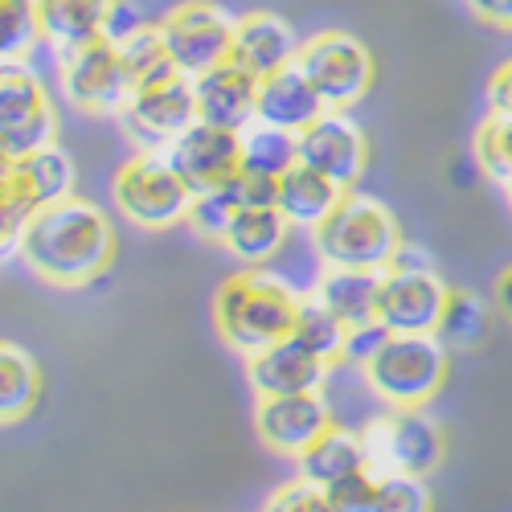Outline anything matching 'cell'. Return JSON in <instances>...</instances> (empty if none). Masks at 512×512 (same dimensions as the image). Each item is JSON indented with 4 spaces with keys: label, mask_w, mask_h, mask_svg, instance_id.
Returning a JSON list of instances; mask_svg holds the SVG:
<instances>
[{
    "label": "cell",
    "mask_w": 512,
    "mask_h": 512,
    "mask_svg": "<svg viewBox=\"0 0 512 512\" xmlns=\"http://www.w3.org/2000/svg\"><path fill=\"white\" fill-rule=\"evenodd\" d=\"M58 78H62V95L82 115H119L127 95H132V78L123 70L119 41L111 33L70 54H58Z\"/></svg>",
    "instance_id": "obj_10"
},
{
    "label": "cell",
    "mask_w": 512,
    "mask_h": 512,
    "mask_svg": "<svg viewBox=\"0 0 512 512\" xmlns=\"http://www.w3.org/2000/svg\"><path fill=\"white\" fill-rule=\"evenodd\" d=\"M259 82L263 78H254L238 62H222V66L197 74L193 78L197 119L230 127V132H242V127H250L254 115H259Z\"/></svg>",
    "instance_id": "obj_18"
},
{
    "label": "cell",
    "mask_w": 512,
    "mask_h": 512,
    "mask_svg": "<svg viewBox=\"0 0 512 512\" xmlns=\"http://www.w3.org/2000/svg\"><path fill=\"white\" fill-rule=\"evenodd\" d=\"M295 66L304 70V78L316 87L328 111H349L373 87V54L365 50L361 37L345 29H324L300 41Z\"/></svg>",
    "instance_id": "obj_7"
},
{
    "label": "cell",
    "mask_w": 512,
    "mask_h": 512,
    "mask_svg": "<svg viewBox=\"0 0 512 512\" xmlns=\"http://www.w3.org/2000/svg\"><path fill=\"white\" fill-rule=\"evenodd\" d=\"M476 164L496 185H512V119L488 115L476 127Z\"/></svg>",
    "instance_id": "obj_32"
},
{
    "label": "cell",
    "mask_w": 512,
    "mask_h": 512,
    "mask_svg": "<svg viewBox=\"0 0 512 512\" xmlns=\"http://www.w3.org/2000/svg\"><path fill=\"white\" fill-rule=\"evenodd\" d=\"M332 500V512H373V496H377V472L361 467V472L345 476L324 488Z\"/></svg>",
    "instance_id": "obj_35"
},
{
    "label": "cell",
    "mask_w": 512,
    "mask_h": 512,
    "mask_svg": "<svg viewBox=\"0 0 512 512\" xmlns=\"http://www.w3.org/2000/svg\"><path fill=\"white\" fill-rule=\"evenodd\" d=\"M291 340H300V345L312 349L320 361L340 365V361H345V345H349V328L340 324V320L316 300V295H304V308H300V320H295Z\"/></svg>",
    "instance_id": "obj_30"
},
{
    "label": "cell",
    "mask_w": 512,
    "mask_h": 512,
    "mask_svg": "<svg viewBox=\"0 0 512 512\" xmlns=\"http://www.w3.org/2000/svg\"><path fill=\"white\" fill-rule=\"evenodd\" d=\"M316 254L324 267H349V271H386L394 254L402 250V230L394 213L361 193H345L340 205L312 230Z\"/></svg>",
    "instance_id": "obj_3"
},
{
    "label": "cell",
    "mask_w": 512,
    "mask_h": 512,
    "mask_svg": "<svg viewBox=\"0 0 512 512\" xmlns=\"http://www.w3.org/2000/svg\"><path fill=\"white\" fill-rule=\"evenodd\" d=\"M238 197L234 189H213V193H197L193 205H189V226L201 234V238H213V242H222L226 226L234 222V213H238Z\"/></svg>",
    "instance_id": "obj_33"
},
{
    "label": "cell",
    "mask_w": 512,
    "mask_h": 512,
    "mask_svg": "<svg viewBox=\"0 0 512 512\" xmlns=\"http://www.w3.org/2000/svg\"><path fill=\"white\" fill-rule=\"evenodd\" d=\"M349 189H340L336 181H328L324 173H316V168L308 164H295L291 173L279 177V213L291 222V230H316L328 213L340 205V197H345Z\"/></svg>",
    "instance_id": "obj_24"
},
{
    "label": "cell",
    "mask_w": 512,
    "mask_h": 512,
    "mask_svg": "<svg viewBox=\"0 0 512 512\" xmlns=\"http://www.w3.org/2000/svg\"><path fill=\"white\" fill-rule=\"evenodd\" d=\"M230 189H234L238 205H275V201H279V181H271V177L242 173V177H238Z\"/></svg>",
    "instance_id": "obj_38"
},
{
    "label": "cell",
    "mask_w": 512,
    "mask_h": 512,
    "mask_svg": "<svg viewBox=\"0 0 512 512\" xmlns=\"http://www.w3.org/2000/svg\"><path fill=\"white\" fill-rule=\"evenodd\" d=\"M119 0H37L41 41L54 54H70L115 29Z\"/></svg>",
    "instance_id": "obj_20"
},
{
    "label": "cell",
    "mask_w": 512,
    "mask_h": 512,
    "mask_svg": "<svg viewBox=\"0 0 512 512\" xmlns=\"http://www.w3.org/2000/svg\"><path fill=\"white\" fill-rule=\"evenodd\" d=\"M324 99L316 95V87L304 78L300 66H287L271 78L259 82V123H271V127H283V132L300 136L304 127H312L320 115H324Z\"/></svg>",
    "instance_id": "obj_21"
},
{
    "label": "cell",
    "mask_w": 512,
    "mask_h": 512,
    "mask_svg": "<svg viewBox=\"0 0 512 512\" xmlns=\"http://www.w3.org/2000/svg\"><path fill=\"white\" fill-rule=\"evenodd\" d=\"M300 308H304L300 287H291L275 271L246 267L222 279L218 295H213V328L234 353L254 357L279 345V340H291Z\"/></svg>",
    "instance_id": "obj_2"
},
{
    "label": "cell",
    "mask_w": 512,
    "mask_h": 512,
    "mask_svg": "<svg viewBox=\"0 0 512 512\" xmlns=\"http://www.w3.org/2000/svg\"><path fill=\"white\" fill-rule=\"evenodd\" d=\"M164 156L173 160V168L185 177L193 197L213 193V189H230L242 177V132L197 119L181 140L168 144Z\"/></svg>",
    "instance_id": "obj_12"
},
{
    "label": "cell",
    "mask_w": 512,
    "mask_h": 512,
    "mask_svg": "<svg viewBox=\"0 0 512 512\" xmlns=\"http://www.w3.org/2000/svg\"><path fill=\"white\" fill-rule=\"evenodd\" d=\"M17 238H21V222L9 213V205L0 201V254H13L17 250Z\"/></svg>",
    "instance_id": "obj_41"
},
{
    "label": "cell",
    "mask_w": 512,
    "mask_h": 512,
    "mask_svg": "<svg viewBox=\"0 0 512 512\" xmlns=\"http://www.w3.org/2000/svg\"><path fill=\"white\" fill-rule=\"evenodd\" d=\"M9 164H13V156H9L5 148H0V181H5V173H9Z\"/></svg>",
    "instance_id": "obj_43"
},
{
    "label": "cell",
    "mask_w": 512,
    "mask_h": 512,
    "mask_svg": "<svg viewBox=\"0 0 512 512\" xmlns=\"http://www.w3.org/2000/svg\"><path fill=\"white\" fill-rule=\"evenodd\" d=\"M263 512H332V500H328V492L320 484H312V480L300 476V480H287L267 500Z\"/></svg>",
    "instance_id": "obj_36"
},
{
    "label": "cell",
    "mask_w": 512,
    "mask_h": 512,
    "mask_svg": "<svg viewBox=\"0 0 512 512\" xmlns=\"http://www.w3.org/2000/svg\"><path fill=\"white\" fill-rule=\"evenodd\" d=\"M447 283L435 275V267H386L381 271L377 291V320L390 332H435L443 304H447Z\"/></svg>",
    "instance_id": "obj_13"
},
{
    "label": "cell",
    "mask_w": 512,
    "mask_h": 512,
    "mask_svg": "<svg viewBox=\"0 0 512 512\" xmlns=\"http://www.w3.org/2000/svg\"><path fill=\"white\" fill-rule=\"evenodd\" d=\"M21 263L50 287H87L115 259V226L87 197H66L33 213L17 238Z\"/></svg>",
    "instance_id": "obj_1"
},
{
    "label": "cell",
    "mask_w": 512,
    "mask_h": 512,
    "mask_svg": "<svg viewBox=\"0 0 512 512\" xmlns=\"http://www.w3.org/2000/svg\"><path fill=\"white\" fill-rule=\"evenodd\" d=\"M336 365L320 361L300 340H279V345L246 357V377L259 398H287V394H320Z\"/></svg>",
    "instance_id": "obj_17"
},
{
    "label": "cell",
    "mask_w": 512,
    "mask_h": 512,
    "mask_svg": "<svg viewBox=\"0 0 512 512\" xmlns=\"http://www.w3.org/2000/svg\"><path fill=\"white\" fill-rule=\"evenodd\" d=\"M504 189H508V205H512V185H504Z\"/></svg>",
    "instance_id": "obj_44"
},
{
    "label": "cell",
    "mask_w": 512,
    "mask_h": 512,
    "mask_svg": "<svg viewBox=\"0 0 512 512\" xmlns=\"http://www.w3.org/2000/svg\"><path fill=\"white\" fill-rule=\"evenodd\" d=\"M74 160L58 148V144H46L29 156H17L9 164L5 181H0V201L9 205V213L25 226L33 213L50 209L66 197H74Z\"/></svg>",
    "instance_id": "obj_14"
},
{
    "label": "cell",
    "mask_w": 512,
    "mask_h": 512,
    "mask_svg": "<svg viewBox=\"0 0 512 512\" xmlns=\"http://www.w3.org/2000/svg\"><path fill=\"white\" fill-rule=\"evenodd\" d=\"M377 291H381V271H349V267H324L312 295L345 324L361 328L377 320Z\"/></svg>",
    "instance_id": "obj_23"
},
{
    "label": "cell",
    "mask_w": 512,
    "mask_h": 512,
    "mask_svg": "<svg viewBox=\"0 0 512 512\" xmlns=\"http://www.w3.org/2000/svg\"><path fill=\"white\" fill-rule=\"evenodd\" d=\"M361 443L369 455V467L377 476H418L426 480L443 463V431L431 414L422 410H398L373 414L361 426Z\"/></svg>",
    "instance_id": "obj_6"
},
{
    "label": "cell",
    "mask_w": 512,
    "mask_h": 512,
    "mask_svg": "<svg viewBox=\"0 0 512 512\" xmlns=\"http://www.w3.org/2000/svg\"><path fill=\"white\" fill-rule=\"evenodd\" d=\"M488 328H492V316L476 291H447V304L435 328V336L447 349H480Z\"/></svg>",
    "instance_id": "obj_29"
},
{
    "label": "cell",
    "mask_w": 512,
    "mask_h": 512,
    "mask_svg": "<svg viewBox=\"0 0 512 512\" xmlns=\"http://www.w3.org/2000/svg\"><path fill=\"white\" fill-rule=\"evenodd\" d=\"M295 164H300V136H291L271 123H259V119L242 127V173L279 181Z\"/></svg>",
    "instance_id": "obj_27"
},
{
    "label": "cell",
    "mask_w": 512,
    "mask_h": 512,
    "mask_svg": "<svg viewBox=\"0 0 512 512\" xmlns=\"http://www.w3.org/2000/svg\"><path fill=\"white\" fill-rule=\"evenodd\" d=\"M300 54V37L291 33V25L279 13H242L234 25V50L230 62L250 70L254 78H271L287 66H295Z\"/></svg>",
    "instance_id": "obj_19"
},
{
    "label": "cell",
    "mask_w": 512,
    "mask_h": 512,
    "mask_svg": "<svg viewBox=\"0 0 512 512\" xmlns=\"http://www.w3.org/2000/svg\"><path fill=\"white\" fill-rule=\"evenodd\" d=\"M361 467H369V455H365L361 431H349V426H328V431L300 455V476L320 484V488L361 472Z\"/></svg>",
    "instance_id": "obj_25"
},
{
    "label": "cell",
    "mask_w": 512,
    "mask_h": 512,
    "mask_svg": "<svg viewBox=\"0 0 512 512\" xmlns=\"http://www.w3.org/2000/svg\"><path fill=\"white\" fill-rule=\"evenodd\" d=\"M496 308H500V312L512 320V263H508V267L496 275Z\"/></svg>",
    "instance_id": "obj_42"
},
{
    "label": "cell",
    "mask_w": 512,
    "mask_h": 512,
    "mask_svg": "<svg viewBox=\"0 0 512 512\" xmlns=\"http://www.w3.org/2000/svg\"><path fill=\"white\" fill-rule=\"evenodd\" d=\"M488 115L512 119V58L496 66V74L488 78Z\"/></svg>",
    "instance_id": "obj_39"
},
{
    "label": "cell",
    "mask_w": 512,
    "mask_h": 512,
    "mask_svg": "<svg viewBox=\"0 0 512 512\" xmlns=\"http://www.w3.org/2000/svg\"><path fill=\"white\" fill-rule=\"evenodd\" d=\"M123 132L140 144V152H168V144L181 140L197 123V91L193 78L173 70L148 87H136L119 111Z\"/></svg>",
    "instance_id": "obj_8"
},
{
    "label": "cell",
    "mask_w": 512,
    "mask_h": 512,
    "mask_svg": "<svg viewBox=\"0 0 512 512\" xmlns=\"http://www.w3.org/2000/svg\"><path fill=\"white\" fill-rule=\"evenodd\" d=\"M467 9L492 29H512V0H467Z\"/></svg>",
    "instance_id": "obj_40"
},
{
    "label": "cell",
    "mask_w": 512,
    "mask_h": 512,
    "mask_svg": "<svg viewBox=\"0 0 512 512\" xmlns=\"http://www.w3.org/2000/svg\"><path fill=\"white\" fill-rule=\"evenodd\" d=\"M58 115L41 74L25 62L0 66V148L13 160L29 156L46 144H58Z\"/></svg>",
    "instance_id": "obj_11"
},
{
    "label": "cell",
    "mask_w": 512,
    "mask_h": 512,
    "mask_svg": "<svg viewBox=\"0 0 512 512\" xmlns=\"http://www.w3.org/2000/svg\"><path fill=\"white\" fill-rule=\"evenodd\" d=\"M41 41L37 0H0V66L25 62Z\"/></svg>",
    "instance_id": "obj_31"
},
{
    "label": "cell",
    "mask_w": 512,
    "mask_h": 512,
    "mask_svg": "<svg viewBox=\"0 0 512 512\" xmlns=\"http://www.w3.org/2000/svg\"><path fill=\"white\" fill-rule=\"evenodd\" d=\"M287 238L291 222L279 213V205H242L222 234V246L246 267H267L271 259H279Z\"/></svg>",
    "instance_id": "obj_22"
},
{
    "label": "cell",
    "mask_w": 512,
    "mask_h": 512,
    "mask_svg": "<svg viewBox=\"0 0 512 512\" xmlns=\"http://www.w3.org/2000/svg\"><path fill=\"white\" fill-rule=\"evenodd\" d=\"M365 160H369L365 132L345 111H324L312 127L300 132V164L316 168L340 189H353L361 181Z\"/></svg>",
    "instance_id": "obj_15"
},
{
    "label": "cell",
    "mask_w": 512,
    "mask_h": 512,
    "mask_svg": "<svg viewBox=\"0 0 512 512\" xmlns=\"http://www.w3.org/2000/svg\"><path fill=\"white\" fill-rule=\"evenodd\" d=\"M41 398V369L37 361L17 345L0 336V426L25 422Z\"/></svg>",
    "instance_id": "obj_26"
},
{
    "label": "cell",
    "mask_w": 512,
    "mask_h": 512,
    "mask_svg": "<svg viewBox=\"0 0 512 512\" xmlns=\"http://www.w3.org/2000/svg\"><path fill=\"white\" fill-rule=\"evenodd\" d=\"M332 422V406L320 394H287V398H259L254 406V431L259 439L279 451V455H295L300 459Z\"/></svg>",
    "instance_id": "obj_16"
},
{
    "label": "cell",
    "mask_w": 512,
    "mask_h": 512,
    "mask_svg": "<svg viewBox=\"0 0 512 512\" xmlns=\"http://www.w3.org/2000/svg\"><path fill=\"white\" fill-rule=\"evenodd\" d=\"M361 377L377 402L398 410H422L447 381V345L435 332H390Z\"/></svg>",
    "instance_id": "obj_4"
},
{
    "label": "cell",
    "mask_w": 512,
    "mask_h": 512,
    "mask_svg": "<svg viewBox=\"0 0 512 512\" xmlns=\"http://www.w3.org/2000/svg\"><path fill=\"white\" fill-rule=\"evenodd\" d=\"M156 25L164 33L168 58H173V66L181 74L197 78L213 66L230 62L238 17H230L222 5H213V0H181V5L168 9Z\"/></svg>",
    "instance_id": "obj_9"
},
{
    "label": "cell",
    "mask_w": 512,
    "mask_h": 512,
    "mask_svg": "<svg viewBox=\"0 0 512 512\" xmlns=\"http://www.w3.org/2000/svg\"><path fill=\"white\" fill-rule=\"evenodd\" d=\"M386 336H390V328L381 324V320H373V324H361V328H349V345H345V361H357V365H365L381 345H386Z\"/></svg>",
    "instance_id": "obj_37"
},
{
    "label": "cell",
    "mask_w": 512,
    "mask_h": 512,
    "mask_svg": "<svg viewBox=\"0 0 512 512\" xmlns=\"http://www.w3.org/2000/svg\"><path fill=\"white\" fill-rule=\"evenodd\" d=\"M373 512H431V488L418 476H377Z\"/></svg>",
    "instance_id": "obj_34"
},
{
    "label": "cell",
    "mask_w": 512,
    "mask_h": 512,
    "mask_svg": "<svg viewBox=\"0 0 512 512\" xmlns=\"http://www.w3.org/2000/svg\"><path fill=\"white\" fill-rule=\"evenodd\" d=\"M111 197H115V209L140 230L177 226L189 218V205H193V189L185 185V177L164 152H136L115 173Z\"/></svg>",
    "instance_id": "obj_5"
},
{
    "label": "cell",
    "mask_w": 512,
    "mask_h": 512,
    "mask_svg": "<svg viewBox=\"0 0 512 512\" xmlns=\"http://www.w3.org/2000/svg\"><path fill=\"white\" fill-rule=\"evenodd\" d=\"M115 41H119L123 70H127V78H132V91H136V87H148V82H156V78H164V74L177 70L173 58H168V46H164L160 25L136 21L132 29L115 33Z\"/></svg>",
    "instance_id": "obj_28"
}]
</instances>
